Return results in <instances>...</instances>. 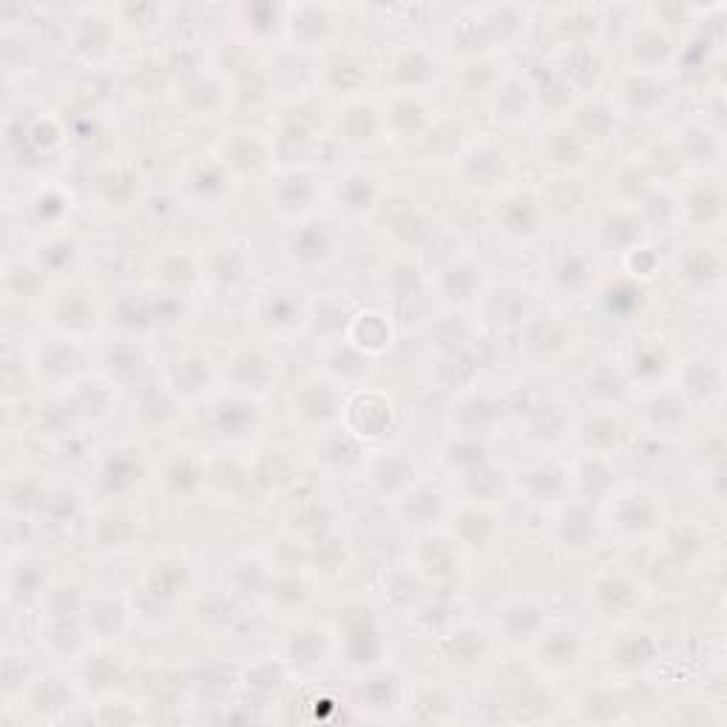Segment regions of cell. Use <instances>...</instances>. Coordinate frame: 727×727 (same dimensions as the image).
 I'll use <instances>...</instances> for the list:
<instances>
[{
  "mask_svg": "<svg viewBox=\"0 0 727 727\" xmlns=\"http://www.w3.org/2000/svg\"><path fill=\"white\" fill-rule=\"evenodd\" d=\"M503 625H506V634L511 640H529L531 634H537L543 625V608L534 605L529 600H520L506 608L503 614Z\"/></svg>",
  "mask_w": 727,
  "mask_h": 727,
  "instance_id": "cell-3",
  "label": "cell"
},
{
  "mask_svg": "<svg viewBox=\"0 0 727 727\" xmlns=\"http://www.w3.org/2000/svg\"><path fill=\"white\" fill-rule=\"evenodd\" d=\"M313 197V187H310V179L304 177H288L281 179V187H278V207L293 214V210H304L308 207Z\"/></svg>",
  "mask_w": 727,
  "mask_h": 727,
  "instance_id": "cell-11",
  "label": "cell"
},
{
  "mask_svg": "<svg viewBox=\"0 0 727 727\" xmlns=\"http://www.w3.org/2000/svg\"><path fill=\"white\" fill-rule=\"evenodd\" d=\"M486 463V449L478 438H463L449 447V466L460 469L466 475H478Z\"/></svg>",
  "mask_w": 727,
  "mask_h": 727,
  "instance_id": "cell-8",
  "label": "cell"
},
{
  "mask_svg": "<svg viewBox=\"0 0 727 727\" xmlns=\"http://www.w3.org/2000/svg\"><path fill=\"white\" fill-rule=\"evenodd\" d=\"M298 316H301V310H298V304L293 298H288V296H273L270 298L268 321L273 327H290V324L298 321Z\"/></svg>",
  "mask_w": 727,
  "mask_h": 727,
  "instance_id": "cell-18",
  "label": "cell"
},
{
  "mask_svg": "<svg viewBox=\"0 0 727 727\" xmlns=\"http://www.w3.org/2000/svg\"><path fill=\"white\" fill-rule=\"evenodd\" d=\"M443 281H447V293L449 296L469 298V296H472V290H475V285L480 281V270L475 265H455Z\"/></svg>",
  "mask_w": 727,
  "mask_h": 727,
  "instance_id": "cell-14",
  "label": "cell"
},
{
  "mask_svg": "<svg viewBox=\"0 0 727 727\" xmlns=\"http://www.w3.org/2000/svg\"><path fill=\"white\" fill-rule=\"evenodd\" d=\"M580 651V642L574 634H566V631H560V634H551L546 642H543V656H549L551 662L557 665H569L574 662V656Z\"/></svg>",
  "mask_w": 727,
  "mask_h": 727,
  "instance_id": "cell-16",
  "label": "cell"
},
{
  "mask_svg": "<svg viewBox=\"0 0 727 727\" xmlns=\"http://www.w3.org/2000/svg\"><path fill=\"white\" fill-rule=\"evenodd\" d=\"M651 500H653V498L642 495V491H634V495L622 498V506H620V529H625V531H631V534L653 529L656 506H653Z\"/></svg>",
  "mask_w": 727,
  "mask_h": 727,
  "instance_id": "cell-4",
  "label": "cell"
},
{
  "mask_svg": "<svg viewBox=\"0 0 727 727\" xmlns=\"http://www.w3.org/2000/svg\"><path fill=\"white\" fill-rule=\"evenodd\" d=\"M685 276L702 281V285H708V281H713L719 276V259L711 256L708 250H696L685 265Z\"/></svg>",
  "mask_w": 727,
  "mask_h": 727,
  "instance_id": "cell-17",
  "label": "cell"
},
{
  "mask_svg": "<svg viewBox=\"0 0 727 727\" xmlns=\"http://www.w3.org/2000/svg\"><path fill=\"white\" fill-rule=\"evenodd\" d=\"M537 222H540V210H537V205L531 199H514L509 202V207L503 210V230L511 233V237H531V233L537 230Z\"/></svg>",
  "mask_w": 727,
  "mask_h": 727,
  "instance_id": "cell-6",
  "label": "cell"
},
{
  "mask_svg": "<svg viewBox=\"0 0 727 727\" xmlns=\"http://www.w3.org/2000/svg\"><path fill=\"white\" fill-rule=\"evenodd\" d=\"M668 52H671L668 40L660 32H653V29L642 32L634 40V60L645 63V57H648V68H656V63H662L668 57Z\"/></svg>",
  "mask_w": 727,
  "mask_h": 727,
  "instance_id": "cell-13",
  "label": "cell"
},
{
  "mask_svg": "<svg viewBox=\"0 0 727 727\" xmlns=\"http://www.w3.org/2000/svg\"><path fill=\"white\" fill-rule=\"evenodd\" d=\"M554 281L562 293H582L591 285V268L589 259L580 253H566L554 268Z\"/></svg>",
  "mask_w": 727,
  "mask_h": 727,
  "instance_id": "cell-5",
  "label": "cell"
},
{
  "mask_svg": "<svg viewBox=\"0 0 727 727\" xmlns=\"http://www.w3.org/2000/svg\"><path fill=\"white\" fill-rule=\"evenodd\" d=\"M662 369H665V356L660 353V349H642V353L634 358V372L645 381L656 379Z\"/></svg>",
  "mask_w": 727,
  "mask_h": 727,
  "instance_id": "cell-19",
  "label": "cell"
},
{
  "mask_svg": "<svg viewBox=\"0 0 727 727\" xmlns=\"http://www.w3.org/2000/svg\"><path fill=\"white\" fill-rule=\"evenodd\" d=\"M344 205L349 207V210H367L369 205H372V197H375V187H372V182L367 179V177H361V174H356V177H349L347 182H344Z\"/></svg>",
  "mask_w": 727,
  "mask_h": 727,
  "instance_id": "cell-15",
  "label": "cell"
},
{
  "mask_svg": "<svg viewBox=\"0 0 727 727\" xmlns=\"http://www.w3.org/2000/svg\"><path fill=\"white\" fill-rule=\"evenodd\" d=\"M415 466L401 460V458H389V460H381L379 469L372 472V483L379 486L384 495H401V491L409 486V480L404 478H395V475H412Z\"/></svg>",
  "mask_w": 727,
  "mask_h": 727,
  "instance_id": "cell-7",
  "label": "cell"
},
{
  "mask_svg": "<svg viewBox=\"0 0 727 727\" xmlns=\"http://www.w3.org/2000/svg\"><path fill=\"white\" fill-rule=\"evenodd\" d=\"M614 591H617V594H611V589H608V582H605V580L597 585V600L602 602V608L608 611V617H614V614L625 611V608H631V605H634V600H637L634 589H631V585H628L622 577H617Z\"/></svg>",
  "mask_w": 727,
  "mask_h": 727,
  "instance_id": "cell-12",
  "label": "cell"
},
{
  "mask_svg": "<svg viewBox=\"0 0 727 727\" xmlns=\"http://www.w3.org/2000/svg\"><path fill=\"white\" fill-rule=\"evenodd\" d=\"M353 330H361V336H353L358 338V349H369V353H375V349H384L387 341H389V327L381 316H361L356 318L353 324Z\"/></svg>",
  "mask_w": 727,
  "mask_h": 727,
  "instance_id": "cell-10",
  "label": "cell"
},
{
  "mask_svg": "<svg viewBox=\"0 0 727 727\" xmlns=\"http://www.w3.org/2000/svg\"><path fill=\"white\" fill-rule=\"evenodd\" d=\"M526 489H529V495L537 503H546V500H551V498L560 495L562 475L557 472V469L537 466V469H531V472H526Z\"/></svg>",
  "mask_w": 727,
  "mask_h": 727,
  "instance_id": "cell-9",
  "label": "cell"
},
{
  "mask_svg": "<svg viewBox=\"0 0 727 727\" xmlns=\"http://www.w3.org/2000/svg\"><path fill=\"white\" fill-rule=\"evenodd\" d=\"M298 407H301V415L310 418V420H330L341 412V395L336 392L333 384L327 381H313V384H304L301 395H298Z\"/></svg>",
  "mask_w": 727,
  "mask_h": 727,
  "instance_id": "cell-2",
  "label": "cell"
},
{
  "mask_svg": "<svg viewBox=\"0 0 727 727\" xmlns=\"http://www.w3.org/2000/svg\"><path fill=\"white\" fill-rule=\"evenodd\" d=\"M333 250H336V239H333L330 227L321 225V222L304 225L290 239V259L301 270L324 268L327 262L333 259Z\"/></svg>",
  "mask_w": 727,
  "mask_h": 727,
  "instance_id": "cell-1",
  "label": "cell"
}]
</instances>
